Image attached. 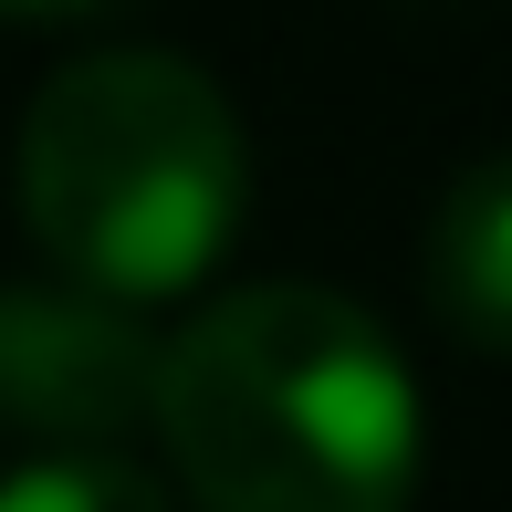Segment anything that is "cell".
Instances as JSON below:
<instances>
[{
  "label": "cell",
  "mask_w": 512,
  "mask_h": 512,
  "mask_svg": "<svg viewBox=\"0 0 512 512\" xmlns=\"http://www.w3.org/2000/svg\"><path fill=\"white\" fill-rule=\"evenodd\" d=\"M429 314L481 356H512V147L450 178L429 220Z\"/></svg>",
  "instance_id": "cell-4"
},
{
  "label": "cell",
  "mask_w": 512,
  "mask_h": 512,
  "mask_svg": "<svg viewBox=\"0 0 512 512\" xmlns=\"http://www.w3.org/2000/svg\"><path fill=\"white\" fill-rule=\"evenodd\" d=\"M74 11H95V0H0V21H74Z\"/></svg>",
  "instance_id": "cell-6"
},
{
  "label": "cell",
  "mask_w": 512,
  "mask_h": 512,
  "mask_svg": "<svg viewBox=\"0 0 512 512\" xmlns=\"http://www.w3.org/2000/svg\"><path fill=\"white\" fill-rule=\"evenodd\" d=\"M0 512H168V492L115 450H32L0 471Z\"/></svg>",
  "instance_id": "cell-5"
},
{
  "label": "cell",
  "mask_w": 512,
  "mask_h": 512,
  "mask_svg": "<svg viewBox=\"0 0 512 512\" xmlns=\"http://www.w3.org/2000/svg\"><path fill=\"white\" fill-rule=\"evenodd\" d=\"M147 429L199 512H408L429 418L366 304L241 283L157 345Z\"/></svg>",
  "instance_id": "cell-1"
},
{
  "label": "cell",
  "mask_w": 512,
  "mask_h": 512,
  "mask_svg": "<svg viewBox=\"0 0 512 512\" xmlns=\"http://www.w3.org/2000/svg\"><path fill=\"white\" fill-rule=\"evenodd\" d=\"M157 408V335L84 283H0V429L32 450H115Z\"/></svg>",
  "instance_id": "cell-3"
},
{
  "label": "cell",
  "mask_w": 512,
  "mask_h": 512,
  "mask_svg": "<svg viewBox=\"0 0 512 512\" xmlns=\"http://www.w3.org/2000/svg\"><path fill=\"white\" fill-rule=\"evenodd\" d=\"M21 220L42 262L115 304H168L230 251L251 147L230 95L178 53H84L21 115Z\"/></svg>",
  "instance_id": "cell-2"
}]
</instances>
